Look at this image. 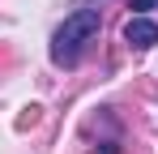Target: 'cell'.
Returning a JSON list of instances; mask_svg holds the SVG:
<instances>
[{
  "mask_svg": "<svg viewBox=\"0 0 158 154\" xmlns=\"http://www.w3.org/2000/svg\"><path fill=\"white\" fill-rule=\"evenodd\" d=\"M132 9H137V17H141L145 9H154V0H132Z\"/></svg>",
  "mask_w": 158,
  "mask_h": 154,
  "instance_id": "obj_3",
  "label": "cell"
},
{
  "mask_svg": "<svg viewBox=\"0 0 158 154\" xmlns=\"http://www.w3.org/2000/svg\"><path fill=\"white\" fill-rule=\"evenodd\" d=\"M124 43L137 47V51L158 47V22H150V17H128V26H124Z\"/></svg>",
  "mask_w": 158,
  "mask_h": 154,
  "instance_id": "obj_2",
  "label": "cell"
},
{
  "mask_svg": "<svg viewBox=\"0 0 158 154\" xmlns=\"http://www.w3.org/2000/svg\"><path fill=\"white\" fill-rule=\"evenodd\" d=\"M98 26H103L98 9H77V13H69L64 26L52 34V60L60 64V69H73V64L81 60V51L98 39Z\"/></svg>",
  "mask_w": 158,
  "mask_h": 154,
  "instance_id": "obj_1",
  "label": "cell"
}]
</instances>
